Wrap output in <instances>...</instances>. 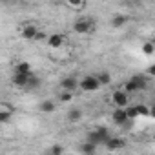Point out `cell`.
I'll list each match as a JSON object with an SVG mask.
<instances>
[{
    "label": "cell",
    "instance_id": "obj_1",
    "mask_svg": "<svg viewBox=\"0 0 155 155\" xmlns=\"http://www.w3.org/2000/svg\"><path fill=\"white\" fill-rule=\"evenodd\" d=\"M110 137H111V133L106 126H97L88 131V142H91L95 146H104Z\"/></svg>",
    "mask_w": 155,
    "mask_h": 155
},
{
    "label": "cell",
    "instance_id": "obj_2",
    "mask_svg": "<svg viewBox=\"0 0 155 155\" xmlns=\"http://www.w3.org/2000/svg\"><path fill=\"white\" fill-rule=\"evenodd\" d=\"M73 31L79 33V35H88L95 31V22L88 17H79L73 22Z\"/></svg>",
    "mask_w": 155,
    "mask_h": 155
},
{
    "label": "cell",
    "instance_id": "obj_3",
    "mask_svg": "<svg viewBox=\"0 0 155 155\" xmlns=\"http://www.w3.org/2000/svg\"><path fill=\"white\" fill-rule=\"evenodd\" d=\"M79 88H81L82 91L91 93V91H97V90L101 88V84H99V81H97L95 75H84L82 79L79 81Z\"/></svg>",
    "mask_w": 155,
    "mask_h": 155
},
{
    "label": "cell",
    "instance_id": "obj_4",
    "mask_svg": "<svg viewBox=\"0 0 155 155\" xmlns=\"http://www.w3.org/2000/svg\"><path fill=\"white\" fill-rule=\"evenodd\" d=\"M111 102L115 104V108L124 110V108H128V106H130V95H126L122 90H115V91H113V95H111Z\"/></svg>",
    "mask_w": 155,
    "mask_h": 155
},
{
    "label": "cell",
    "instance_id": "obj_5",
    "mask_svg": "<svg viewBox=\"0 0 155 155\" xmlns=\"http://www.w3.org/2000/svg\"><path fill=\"white\" fill-rule=\"evenodd\" d=\"M60 88H62V91H69V93H73L75 90H79V81H77L73 75L64 77V79L60 81Z\"/></svg>",
    "mask_w": 155,
    "mask_h": 155
},
{
    "label": "cell",
    "instance_id": "obj_6",
    "mask_svg": "<svg viewBox=\"0 0 155 155\" xmlns=\"http://www.w3.org/2000/svg\"><path fill=\"white\" fill-rule=\"evenodd\" d=\"M37 33H38V26H35V24H24L20 29V37L24 40H35Z\"/></svg>",
    "mask_w": 155,
    "mask_h": 155
},
{
    "label": "cell",
    "instance_id": "obj_7",
    "mask_svg": "<svg viewBox=\"0 0 155 155\" xmlns=\"http://www.w3.org/2000/svg\"><path fill=\"white\" fill-rule=\"evenodd\" d=\"M104 146H106L108 151H117V150H122V148L126 146V140H124L122 137H113V135H111V137L106 140Z\"/></svg>",
    "mask_w": 155,
    "mask_h": 155
},
{
    "label": "cell",
    "instance_id": "obj_8",
    "mask_svg": "<svg viewBox=\"0 0 155 155\" xmlns=\"http://www.w3.org/2000/svg\"><path fill=\"white\" fill-rule=\"evenodd\" d=\"M31 75H33V71H31V73H28V75H22V73H13L11 82H13L17 88H24V90H26L28 81H29V77H31Z\"/></svg>",
    "mask_w": 155,
    "mask_h": 155
},
{
    "label": "cell",
    "instance_id": "obj_9",
    "mask_svg": "<svg viewBox=\"0 0 155 155\" xmlns=\"http://www.w3.org/2000/svg\"><path fill=\"white\" fill-rule=\"evenodd\" d=\"M130 81H131V82L135 84L137 91H144V90L148 88V77H146L144 73H140V75H133Z\"/></svg>",
    "mask_w": 155,
    "mask_h": 155
},
{
    "label": "cell",
    "instance_id": "obj_10",
    "mask_svg": "<svg viewBox=\"0 0 155 155\" xmlns=\"http://www.w3.org/2000/svg\"><path fill=\"white\" fill-rule=\"evenodd\" d=\"M128 20H130V17H128V15H124V13H117V15H113V17H111L110 24H111V28L120 29L122 26H126V24H128Z\"/></svg>",
    "mask_w": 155,
    "mask_h": 155
},
{
    "label": "cell",
    "instance_id": "obj_11",
    "mask_svg": "<svg viewBox=\"0 0 155 155\" xmlns=\"http://www.w3.org/2000/svg\"><path fill=\"white\" fill-rule=\"evenodd\" d=\"M64 35L62 33H51L49 37H48V46L49 48H53V49H57V48H60L62 44H64Z\"/></svg>",
    "mask_w": 155,
    "mask_h": 155
},
{
    "label": "cell",
    "instance_id": "obj_12",
    "mask_svg": "<svg viewBox=\"0 0 155 155\" xmlns=\"http://www.w3.org/2000/svg\"><path fill=\"white\" fill-rule=\"evenodd\" d=\"M111 119H113V122H115L117 126H124V124L128 122L126 111H124V110H120V108H115V110H113V113H111Z\"/></svg>",
    "mask_w": 155,
    "mask_h": 155
},
{
    "label": "cell",
    "instance_id": "obj_13",
    "mask_svg": "<svg viewBox=\"0 0 155 155\" xmlns=\"http://www.w3.org/2000/svg\"><path fill=\"white\" fill-rule=\"evenodd\" d=\"M38 110H40L42 113H53V111L57 110V102H53L51 99H44V101L38 104Z\"/></svg>",
    "mask_w": 155,
    "mask_h": 155
},
{
    "label": "cell",
    "instance_id": "obj_14",
    "mask_svg": "<svg viewBox=\"0 0 155 155\" xmlns=\"http://www.w3.org/2000/svg\"><path fill=\"white\" fill-rule=\"evenodd\" d=\"M66 119H68V122H79V120L82 119V110H81V108H71V110L68 111Z\"/></svg>",
    "mask_w": 155,
    "mask_h": 155
},
{
    "label": "cell",
    "instance_id": "obj_15",
    "mask_svg": "<svg viewBox=\"0 0 155 155\" xmlns=\"http://www.w3.org/2000/svg\"><path fill=\"white\" fill-rule=\"evenodd\" d=\"M95 77H97V81H99L101 86H110L111 84V73L110 71H99Z\"/></svg>",
    "mask_w": 155,
    "mask_h": 155
},
{
    "label": "cell",
    "instance_id": "obj_16",
    "mask_svg": "<svg viewBox=\"0 0 155 155\" xmlns=\"http://www.w3.org/2000/svg\"><path fill=\"white\" fill-rule=\"evenodd\" d=\"M33 69H31V66H29V62H18L17 66H15V73H22V75H28V73H31Z\"/></svg>",
    "mask_w": 155,
    "mask_h": 155
},
{
    "label": "cell",
    "instance_id": "obj_17",
    "mask_svg": "<svg viewBox=\"0 0 155 155\" xmlns=\"http://www.w3.org/2000/svg\"><path fill=\"white\" fill-rule=\"evenodd\" d=\"M81 151H82L84 155H93V153L97 151V146L86 140V142H82V144H81Z\"/></svg>",
    "mask_w": 155,
    "mask_h": 155
},
{
    "label": "cell",
    "instance_id": "obj_18",
    "mask_svg": "<svg viewBox=\"0 0 155 155\" xmlns=\"http://www.w3.org/2000/svg\"><path fill=\"white\" fill-rule=\"evenodd\" d=\"M40 86V79L33 73L31 77H29V81H28V86H26V90H35V88H38Z\"/></svg>",
    "mask_w": 155,
    "mask_h": 155
},
{
    "label": "cell",
    "instance_id": "obj_19",
    "mask_svg": "<svg viewBox=\"0 0 155 155\" xmlns=\"http://www.w3.org/2000/svg\"><path fill=\"white\" fill-rule=\"evenodd\" d=\"M135 111H137V117H148L150 115V108L146 104H137L135 106Z\"/></svg>",
    "mask_w": 155,
    "mask_h": 155
},
{
    "label": "cell",
    "instance_id": "obj_20",
    "mask_svg": "<svg viewBox=\"0 0 155 155\" xmlns=\"http://www.w3.org/2000/svg\"><path fill=\"white\" fill-rule=\"evenodd\" d=\"M142 53L148 55V57H151V55L155 53V46H153V42H144V44H142Z\"/></svg>",
    "mask_w": 155,
    "mask_h": 155
},
{
    "label": "cell",
    "instance_id": "obj_21",
    "mask_svg": "<svg viewBox=\"0 0 155 155\" xmlns=\"http://www.w3.org/2000/svg\"><path fill=\"white\" fill-rule=\"evenodd\" d=\"M11 117H13V113H9V111H4V110H0V124H8V122L11 120Z\"/></svg>",
    "mask_w": 155,
    "mask_h": 155
},
{
    "label": "cell",
    "instance_id": "obj_22",
    "mask_svg": "<svg viewBox=\"0 0 155 155\" xmlns=\"http://www.w3.org/2000/svg\"><path fill=\"white\" fill-rule=\"evenodd\" d=\"M48 153H49V155H62V153H64V148H62L60 144H53Z\"/></svg>",
    "mask_w": 155,
    "mask_h": 155
},
{
    "label": "cell",
    "instance_id": "obj_23",
    "mask_svg": "<svg viewBox=\"0 0 155 155\" xmlns=\"http://www.w3.org/2000/svg\"><path fill=\"white\" fill-rule=\"evenodd\" d=\"M71 99H73V93H69V91H60V95H58L60 102H71Z\"/></svg>",
    "mask_w": 155,
    "mask_h": 155
},
{
    "label": "cell",
    "instance_id": "obj_24",
    "mask_svg": "<svg viewBox=\"0 0 155 155\" xmlns=\"http://www.w3.org/2000/svg\"><path fill=\"white\" fill-rule=\"evenodd\" d=\"M69 8H75V9H84L86 8V2H68Z\"/></svg>",
    "mask_w": 155,
    "mask_h": 155
},
{
    "label": "cell",
    "instance_id": "obj_25",
    "mask_svg": "<svg viewBox=\"0 0 155 155\" xmlns=\"http://www.w3.org/2000/svg\"><path fill=\"white\" fill-rule=\"evenodd\" d=\"M44 37H46V35H44V33H42V31L38 29V33H37V37H35V40H42Z\"/></svg>",
    "mask_w": 155,
    "mask_h": 155
},
{
    "label": "cell",
    "instance_id": "obj_26",
    "mask_svg": "<svg viewBox=\"0 0 155 155\" xmlns=\"http://www.w3.org/2000/svg\"><path fill=\"white\" fill-rule=\"evenodd\" d=\"M153 71H155V66H150V68L146 69V73H148V75H153Z\"/></svg>",
    "mask_w": 155,
    "mask_h": 155
},
{
    "label": "cell",
    "instance_id": "obj_27",
    "mask_svg": "<svg viewBox=\"0 0 155 155\" xmlns=\"http://www.w3.org/2000/svg\"><path fill=\"white\" fill-rule=\"evenodd\" d=\"M46 155H49V153H46Z\"/></svg>",
    "mask_w": 155,
    "mask_h": 155
}]
</instances>
